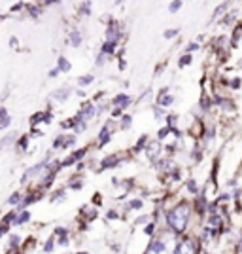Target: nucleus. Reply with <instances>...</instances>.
Returning a JSON list of instances; mask_svg holds the SVG:
<instances>
[{"label":"nucleus","mask_w":242,"mask_h":254,"mask_svg":"<svg viewBox=\"0 0 242 254\" xmlns=\"http://www.w3.org/2000/svg\"><path fill=\"white\" fill-rule=\"evenodd\" d=\"M190 220V207L188 205H178L174 211L169 212V224L174 232H184Z\"/></svg>","instance_id":"1"},{"label":"nucleus","mask_w":242,"mask_h":254,"mask_svg":"<svg viewBox=\"0 0 242 254\" xmlns=\"http://www.w3.org/2000/svg\"><path fill=\"white\" fill-rule=\"evenodd\" d=\"M174 254H195V243H193L191 239L182 241V243L178 245V249H176V253Z\"/></svg>","instance_id":"2"},{"label":"nucleus","mask_w":242,"mask_h":254,"mask_svg":"<svg viewBox=\"0 0 242 254\" xmlns=\"http://www.w3.org/2000/svg\"><path fill=\"white\" fill-rule=\"evenodd\" d=\"M161 154V146H159V142H151L149 146H147V158L155 159Z\"/></svg>","instance_id":"3"},{"label":"nucleus","mask_w":242,"mask_h":254,"mask_svg":"<svg viewBox=\"0 0 242 254\" xmlns=\"http://www.w3.org/2000/svg\"><path fill=\"white\" fill-rule=\"evenodd\" d=\"M42 169H46V163H40V165H36V167H32V169H29L27 173H25V180H29L32 179L36 173H40Z\"/></svg>","instance_id":"4"},{"label":"nucleus","mask_w":242,"mask_h":254,"mask_svg":"<svg viewBox=\"0 0 242 254\" xmlns=\"http://www.w3.org/2000/svg\"><path fill=\"white\" fill-rule=\"evenodd\" d=\"M10 124V116H8V112L4 110V108H0V127H6Z\"/></svg>","instance_id":"5"},{"label":"nucleus","mask_w":242,"mask_h":254,"mask_svg":"<svg viewBox=\"0 0 242 254\" xmlns=\"http://www.w3.org/2000/svg\"><path fill=\"white\" fill-rule=\"evenodd\" d=\"M114 103H116L117 106H121V108H125V106L131 103V99H129L127 95H119V97H116V101H114Z\"/></svg>","instance_id":"6"},{"label":"nucleus","mask_w":242,"mask_h":254,"mask_svg":"<svg viewBox=\"0 0 242 254\" xmlns=\"http://www.w3.org/2000/svg\"><path fill=\"white\" fill-rule=\"evenodd\" d=\"M59 68L66 72V70H70V63H68V61H66L64 57H61V59H59Z\"/></svg>","instance_id":"7"},{"label":"nucleus","mask_w":242,"mask_h":254,"mask_svg":"<svg viewBox=\"0 0 242 254\" xmlns=\"http://www.w3.org/2000/svg\"><path fill=\"white\" fill-rule=\"evenodd\" d=\"M163 249H165V245L155 241V243L151 245V253H163Z\"/></svg>","instance_id":"8"},{"label":"nucleus","mask_w":242,"mask_h":254,"mask_svg":"<svg viewBox=\"0 0 242 254\" xmlns=\"http://www.w3.org/2000/svg\"><path fill=\"white\" fill-rule=\"evenodd\" d=\"M91 82H93V76H84V78H80V80H78V84L80 85L91 84Z\"/></svg>","instance_id":"9"},{"label":"nucleus","mask_w":242,"mask_h":254,"mask_svg":"<svg viewBox=\"0 0 242 254\" xmlns=\"http://www.w3.org/2000/svg\"><path fill=\"white\" fill-rule=\"evenodd\" d=\"M68 93H70L68 89H63V91H57V93H53V97H59V99H66V97H68Z\"/></svg>","instance_id":"10"},{"label":"nucleus","mask_w":242,"mask_h":254,"mask_svg":"<svg viewBox=\"0 0 242 254\" xmlns=\"http://www.w3.org/2000/svg\"><path fill=\"white\" fill-rule=\"evenodd\" d=\"M82 40H80V32H74L72 34V46H80Z\"/></svg>","instance_id":"11"},{"label":"nucleus","mask_w":242,"mask_h":254,"mask_svg":"<svg viewBox=\"0 0 242 254\" xmlns=\"http://www.w3.org/2000/svg\"><path fill=\"white\" fill-rule=\"evenodd\" d=\"M129 207H131V209H140V207H142V201H140V199H135V201L129 203Z\"/></svg>","instance_id":"12"},{"label":"nucleus","mask_w":242,"mask_h":254,"mask_svg":"<svg viewBox=\"0 0 242 254\" xmlns=\"http://www.w3.org/2000/svg\"><path fill=\"white\" fill-rule=\"evenodd\" d=\"M29 218H31V214H29V212H23L21 216H19V220H17V224H23V222H27V220H29Z\"/></svg>","instance_id":"13"},{"label":"nucleus","mask_w":242,"mask_h":254,"mask_svg":"<svg viewBox=\"0 0 242 254\" xmlns=\"http://www.w3.org/2000/svg\"><path fill=\"white\" fill-rule=\"evenodd\" d=\"M112 50H114V44H104V46H102V52L104 53H112Z\"/></svg>","instance_id":"14"},{"label":"nucleus","mask_w":242,"mask_h":254,"mask_svg":"<svg viewBox=\"0 0 242 254\" xmlns=\"http://www.w3.org/2000/svg\"><path fill=\"white\" fill-rule=\"evenodd\" d=\"M112 165H116V158L104 159V167H112Z\"/></svg>","instance_id":"15"},{"label":"nucleus","mask_w":242,"mask_h":254,"mask_svg":"<svg viewBox=\"0 0 242 254\" xmlns=\"http://www.w3.org/2000/svg\"><path fill=\"white\" fill-rule=\"evenodd\" d=\"M104 140H108V129H102V133H100V142H104Z\"/></svg>","instance_id":"16"},{"label":"nucleus","mask_w":242,"mask_h":254,"mask_svg":"<svg viewBox=\"0 0 242 254\" xmlns=\"http://www.w3.org/2000/svg\"><path fill=\"white\" fill-rule=\"evenodd\" d=\"M188 63H191V57H190V55H186L184 59H180V66H184V64H188Z\"/></svg>","instance_id":"17"},{"label":"nucleus","mask_w":242,"mask_h":254,"mask_svg":"<svg viewBox=\"0 0 242 254\" xmlns=\"http://www.w3.org/2000/svg\"><path fill=\"white\" fill-rule=\"evenodd\" d=\"M172 103V97H165V99H161V105L163 106H169Z\"/></svg>","instance_id":"18"},{"label":"nucleus","mask_w":242,"mask_h":254,"mask_svg":"<svg viewBox=\"0 0 242 254\" xmlns=\"http://www.w3.org/2000/svg\"><path fill=\"white\" fill-rule=\"evenodd\" d=\"M180 6H182V2H172V4H170V11H176Z\"/></svg>","instance_id":"19"},{"label":"nucleus","mask_w":242,"mask_h":254,"mask_svg":"<svg viewBox=\"0 0 242 254\" xmlns=\"http://www.w3.org/2000/svg\"><path fill=\"white\" fill-rule=\"evenodd\" d=\"M51 249H53V239H49V241L46 243V253H51Z\"/></svg>","instance_id":"20"},{"label":"nucleus","mask_w":242,"mask_h":254,"mask_svg":"<svg viewBox=\"0 0 242 254\" xmlns=\"http://www.w3.org/2000/svg\"><path fill=\"white\" fill-rule=\"evenodd\" d=\"M169 131H170V129H161V133H159V138L167 137V135H169Z\"/></svg>","instance_id":"21"},{"label":"nucleus","mask_w":242,"mask_h":254,"mask_svg":"<svg viewBox=\"0 0 242 254\" xmlns=\"http://www.w3.org/2000/svg\"><path fill=\"white\" fill-rule=\"evenodd\" d=\"M129 126H131V118L125 116V120H123V127H129Z\"/></svg>","instance_id":"22"},{"label":"nucleus","mask_w":242,"mask_h":254,"mask_svg":"<svg viewBox=\"0 0 242 254\" xmlns=\"http://www.w3.org/2000/svg\"><path fill=\"white\" fill-rule=\"evenodd\" d=\"M19 201V195H17V193H15V195H11L10 197V203H17Z\"/></svg>","instance_id":"23"},{"label":"nucleus","mask_w":242,"mask_h":254,"mask_svg":"<svg viewBox=\"0 0 242 254\" xmlns=\"http://www.w3.org/2000/svg\"><path fill=\"white\" fill-rule=\"evenodd\" d=\"M174 34H176V31H167V32H165V36H167V38H172Z\"/></svg>","instance_id":"24"},{"label":"nucleus","mask_w":242,"mask_h":254,"mask_svg":"<svg viewBox=\"0 0 242 254\" xmlns=\"http://www.w3.org/2000/svg\"><path fill=\"white\" fill-rule=\"evenodd\" d=\"M188 186H190V190H193V191L197 190V186H195V182H190V184H188Z\"/></svg>","instance_id":"25"}]
</instances>
